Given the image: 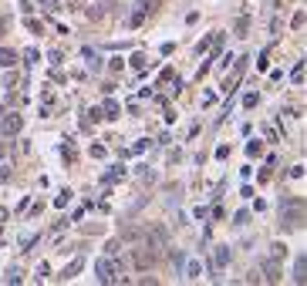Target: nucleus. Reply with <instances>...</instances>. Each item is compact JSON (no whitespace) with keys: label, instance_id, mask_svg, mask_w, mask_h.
Returning a JSON list of instances; mask_svg holds the SVG:
<instances>
[{"label":"nucleus","instance_id":"obj_17","mask_svg":"<svg viewBox=\"0 0 307 286\" xmlns=\"http://www.w3.org/2000/svg\"><path fill=\"white\" fill-rule=\"evenodd\" d=\"M48 276H51V266H48V263H41V266H37V280H41V283H44V280H48Z\"/></svg>","mask_w":307,"mask_h":286},{"label":"nucleus","instance_id":"obj_16","mask_svg":"<svg viewBox=\"0 0 307 286\" xmlns=\"http://www.w3.org/2000/svg\"><path fill=\"white\" fill-rule=\"evenodd\" d=\"M132 68H135V71H145V54H135V58H132Z\"/></svg>","mask_w":307,"mask_h":286},{"label":"nucleus","instance_id":"obj_15","mask_svg":"<svg viewBox=\"0 0 307 286\" xmlns=\"http://www.w3.org/2000/svg\"><path fill=\"white\" fill-rule=\"evenodd\" d=\"M291 27H294V30H301V27H304V10H297V14H294V20H291Z\"/></svg>","mask_w":307,"mask_h":286},{"label":"nucleus","instance_id":"obj_21","mask_svg":"<svg viewBox=\"0 0 307 286\" xmlns=\"http://www.w3.org/2000/svg\"><path fill=\"white\" fill-rule=\"evenodd\" d=\"M7 27H10V20H7V17H0V37H3V30H7Z\"/></svg>","mask_w":307,"mask_h":286},{"label":"nucleus","instance_id":"obj_12","mask_svg":"<svg viewBox=\"0 0 307 286\" xmlns=\"http://www.w3.org/2000/svg\"><path fill=\"white\" fill-rule=\"evenodd\" d=\"M246 27H250V17L243 14V17L236 20V37H246Z\"/></svg>","mask_w":307,"mask_h":286},{"label":"nucleus","instance_id":"obj_5","mask_svg":"<svg viewBox=\"0 0 307 286\" xmlns=\"http://www.w3.org/2000/svg\"><path fill=\"white\" fill-rule=\"evenodd\" d=\"M24 128V118L14 111V115H3V135H17Z\"/></svg>","mask_w":307,"mask_h":286},{"label":"nucleus","instance_id":"obj_1","mask_svg":"<svg viewBox=\"0 0 307 286\" xmlns=\"http://www.w3.org/2000/svg\"><path fill=\"white\" fill-rule=\"evenodd\" d=\"M95 276H98V283H122V280H125L122 270H118L112 259H98V263H95Z\"/></svg>","mask_w":307,"mask_h":286},{"label":"nucleus","instance_id":"obj_9","mask_svg":"<svg viewBox=\"0 0 307 286\" xmlns=\"http://www.w3.org/2000/svg\"><path fill=\"white\" fill-rule=\"evenodd\" d=\"M78 270H81V259H75V263H68L65 270H61V280H75Z\"/></svg>","mask_w":307,"mask_h":286},{"label":"nucleus","instance_id":"obj_13","mask_svg":"<svg viewBox=\"0 0 307 286\" xmlns=\"http://www.w3.org/2000/svg\"><path fill=\"white\" fill-rule=\"evenodd\" d=\"M226 263H230V249L220 246V249H216V266H226Z\"/></svg>","mask_w":307,"mask_h":286},{"label":"nucleus","instance_id":"obj_24","mask_svg":"<svg viewBox=\"0 0 307 286\" xmlns=\"http://www.w3.org/2000/svg\"><path fill=\"white\" fill-rule=\"evenodd\" d=\"M0 118H3V105H0Z\"/></svg>","mask_w":307,"mask_h":286},{"label":"nucleus","instance_id":"obj_19","mask_svg":"<svg viewBox=\"0 0 307 286\" xmlns=\"http://www.w3.org/2000/svg\"><path fill=\"white\" fill-rule=\"evenodd\" d=\"M88 14H91V20H98V17H105V7H101V3H95Z\"/></svg>","mask_w":307,"mask_h":286},{"label":"nucleus","instance_id":"obj_22","mask_svg":"<svg viewBox=\"0 0 307 286\" xmlns=\"http://www.w3.org/2000/svg\"><path fill=\"white\" fill-rule=\"evenodd\" d=\"M41 3H44L48 10H58V3H54V0H41Z\"/></svg>","mask_w":307,"mask_h":286},{"label":"nucleus","instance_id":"obj_6","mask_svg":"<svg viewBox=\"0 0 307 286\" xmlns=\"http://www.w3.org/2000/svg\"><path fill=\"white\" fill-rule=\"evenodd\" d=\"M118 179H125V168H122V165H112V168L105 172V179H101V182H105V185H112V182H118Z\"/></svg>","mask_w":307,"mask_h":286},{"label":"nucleus","instance_id":"obj_20","mask_svg":"<svg viewBox=\"0 0 307 286\" xmlns=\"http://www.w3.org/2000/svg\"><path fill=\"white\" fill-rule=\"evenodd\" d=\"M3 182H10V168H7V165H0V185H3Z\"/></svg>","mask_w":307,"mask_h":286},{"label":"nucleus","instance_id":"obj_14","mask_svg":"<svg viewBox=\"0 0 307 286\" xmlns=\"http://www.w3.org/2000/svg\"><path fill=\"white\" fill-rule=\"evenodd\" d=\"M3 280H7V283H20V280H24V273H20V270H17V266H10V270H7V276H3Z\"/></svg>","mask_w":307,"mask_h":286},{"label":"nucleus","instance_id":"obj_4","mask_svg":"<svg viewBox=\"0 0 307 286\" xmlns=\"http://www.w3.org/2000/svg\"><path fill=\"white\" fill-rule=\"evenodd\" d=\"M152 7H155L152 0H139V3H135V10H132V17H129V27L135 30V27H139V24H142V20L152 14Z\"/></svg>","mask_w":307,"mask_h":286},{"label":"nucleus","instance_id":"obj_3","mask_svg":"<svg viewBox=\"0 0 307 286\" xmlns=\"http://www.w3.org/2000/svg\"><path fill=\"white\" fill-rule=\"evenodd\" d=\"M132 263H135V270H149L155 263V249L152 246H139V249H132Z\"/></svg>","mask_w":307,"mask_h":286},{"label":"nucleus","instance_id":"obj_10","mask_svg":"<svg viewBox=\"0 0 307 286\" xmlns=\"http://www.w3.org/2000/svg\"><path fill=\"white\" fill-rule=\"evenodd\" d=\"M304 256H297V263H294V283H304Z\"/></svg>","mask_w":307,"mask_h":286},{"label":"nucleus","instance_id":"obj_23","mask_svg":"<svg viewBox=\"0 0 307 286\" xmlns=\"http://www.w3.org/2000/svg\"><path fill=\"white\" fill-rule=\"evenodd\" d=\"M78 3H81V0H68V7H78Z\"/></svg>","mask_w":307,"mask_h":286},{"label":"nucleus","instance_id":"obj_11","mask_svg":"<svg viewBox=\"0 0 307 286\" xmlns=\"http://www.w3.org/2000/svg\"><path fill=\"white\" fill-rule=\"evenodd\" d=\"M291 81H294V84H304V61H297V64H294V71H291Z\"/></svg>","mask_w":307,"mask_h":286},{"label":"nucleus","instance_id":"obj_7","mask_svg":"<svg viewBox=\"0 0 307 286\" xmlns=\"http://www.w3.org/2000/svg\"><path fill=\"white\" fill-rule=\"evenodd\" d=\"M101 111H105V118H118V115H122V108H118V101H112V98H108V101L101 105Z\"/></svg>","mask_w":307,"mask_h":286},{"label":"nucleus","instance_id":"obj_8","mask_svg":"<svg viewBox=\"0 0 307 286\" xmlns=\"http://www.w3.org/2000/svg\"><path fill=\"white\" fill-rule=\"evenodd\" d=\"M14 64H17V51H7V47H3V51H0V68H14Z\"/></svg>","mask_w":307,"mask_h":286},{"label":"nucleus","instance_id":"obj_2","mask_svg":"<svg viewBox=\"0 0 307 286\" xmlns=\"http://www.w3.org/2000/svg\"><path fill=\"white\" fill-rule=\"evenodd\" d=\"M284 206H291V212L284 209V222H280V226H284V229H297V226L304 222V202H301V199H284Z\"/></svg>","mask_w":307,"mask_h":286},{"label":"nucleus","instance_id":"obj_18","mask_svg":"<svg viewBox=\"0 0 307 286\" xmlns=\"http://www.w3.org/2000/svg\"><path fill=\"white\" fill-rule=\"evenodd\" d=\"M199 273H203V270H199V263H189V266H186V276H189V280H196Z\"/></svg>","mask_w":307,"mask_h":286}]
</instances>
